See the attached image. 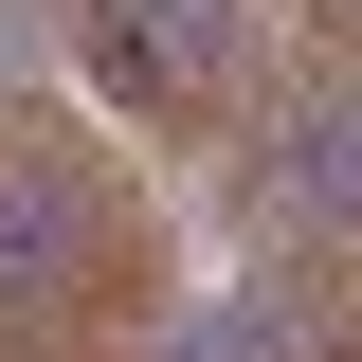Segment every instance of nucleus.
<instances>
[{
  "instance_id": "1",
  "label": "nucleus",
  "mask_w": 362,
  "mask_h": 362,
  "mask_svg": "<svg viewBox=\"0 0 362 362\" xmlns=\"http://www.w3.org/2000/svg\"><path fill=\"white\" fill-rule=\"evenodd\" d=\"M163 308V199L73 90H0V344H90Z\"/></svg>"
},
{
  "instance_id": "2",
  "label": "nucleus",
  "mask_w": 362,
  "mask_h": 362,
  "mask_svg": "<svg viewBox=\"0 0 362 362\" xmlns=\"http://www.w3.org/2000/svg\"><path fill=\"white\" fill-rule=\"evenodd\" d=\"M308 362H362V308H344V326H326V344H308Z\"/></svg>"
}]
</instances>
